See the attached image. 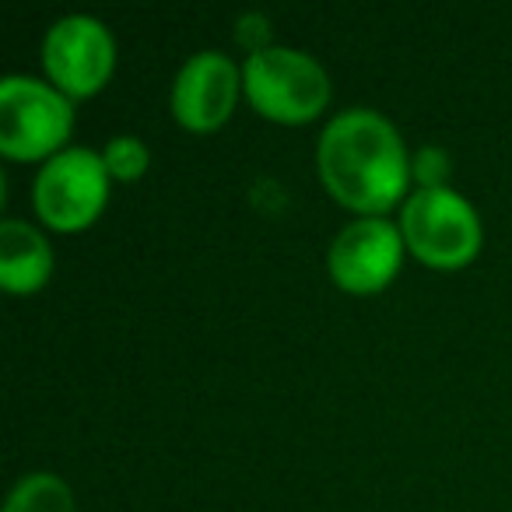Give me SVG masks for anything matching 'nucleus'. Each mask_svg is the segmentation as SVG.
<instances>
[{"label":"nucleus","instance_id":"f257e3e1","mask_svg":"<svg viewBox=\"0 0 512 512\" xmlns=\"http://www.w3.org/2000/svg\"><path fill=\"white\" fill-rule=\"evenodd\" d=\"M316 162L327 190L365 218L397 204L411 183L404 141L393 123L372 109L337 113L320 134Z\"/></svg>","mask_w":512,"mask_h":512},{"label":"nucleus","instance_id":"f03ea898","mask_svg":"<svg viewBox=\"0 0 512 512\" xmlns=\"http://www.w3.org/2000/svg\"><path fill=\"white\" fill-rule=\"evenodd\" d=\"M242 92L267 120L306 123L327 106L330 78L309 53L292 46H264L242 64Z\"/></svg>","mask_w":512,"mask_h":512},{"label":"nucleus","instance_id":"7ed1b4c3","mask_svg":"<svg viewBox=\"0 0 512 512\" xmlns=\"http://www.w3.org/2000/svg\"><path fill=\"white\" fill-rule=\"evenodd\" d=\"M400 235L418 260L432 267H463L481 249V218L449 186L414 190L400 211Z\"/></svg>","mask_w":512,"mask_h":512},{"label":"nucleus","instance_id":"20e7f679","mask_svg":"<svg viewBox=\"0 0 512 512\" xmlns=\"http://www.w3.org/2000/svg\"><path fill=\"white\" fill-rule=\"evenodd\" d=\"M71 127L74 109L60 88L22 74L0 81V151L8 158H53Z\"/></svg>","mask_w":512,"mask_h":512},{"label":"nucleus","instance_id":"39448f33","mask_svg":"<svg viewBox=\"0 0 512 512\" xmlns=\"http://www.w3.org/2000/svg\"><path fill=\"white\" fill-rule=\"evenodd\" d=\"M106 190L109 169L102 155L88 148H64L43 162L32 197L46 225H53L57 232H78L102 211Z\"/></svg>","mask_w":512,"mask_h":512},{"label":"nucleus","instance_id":"423d86ee","mask_svg":"<svg viewBox=\"0 0 512 512\" xmlns=\"http://www.w3.org/2000/svg\"><path fill=\"white\" fill-rule=\"evenodd\" d=\"M43 64L64 95H95L109 81L116 46L109 29L92 15H67L43 39Z\"/></svg>","mask_w":512,"mask_h":512},{"label":"nucleus","instance_id":"0eeeda50","mask_svg":"<svg viewBox=\"0 0 512 512\" xmlns=\"http://www.w3.org/2000/svg\"><path fill=\"white\" fill-rule=\"evenodd\" d=\"M404 260V235L393 221L369 214L337 232L330 242L327 267L330 278L344 288V292H379L393 281Z\"/></svg>","mask_w":512,"mask_h":512},{"label":"nucleus","instance_id":"6e6552de","mask_svg":"<svg viewBox=\"0 0 512 512\" xmlns=\"http://www.w3.org/2000/svg\"><path fill=\"white\" fill-rule=\"evenodd\" d=\"M239 85L242 71H235L225 53H193L172 81V113L190 130H214L232 113Z\"/></svg>","mask_w":512,"mask_h":512},{"label":"nucleus","instance_id":"1a4fd4ad","mask_svg":"<svg viewBox=\"0 0 512 512\" xmlns=\"http://www.w3.org/2000/svg\"><path fill=\"white\" fill-rule=\"evenodd\" d=\"M53 249L39 228L29 221H0V285L15 295H29L50 281Z\"/></svg>","mask_w":512,"mask_h":512},{"label":"nucleus","instance_id":"9d476101","mask_svg":"<svg viewBox=\"0 0 512 512\" xmlns=\"http://www.w3.org/2000/svg\"><path fill=\"white\" fill-rule=\"evenodd\" d=\"M4 512H74L71 488L57 474H25L11 488Z\"/></svg>","mask_w":512,"mask_h":512},{"label":"nucleus","instance_id":"9b49d317","mask_svg":"<svg viewBox=\"0 0 512 512\" xmlns=\"http://www.w3.org/2000/svg\"><path fill=\"white\" fill-rule=\"evenodd\" d=\"M102 162H106L109 176L130 183V179H141L144 169H148V148L130 134L113 137V141L102 148Z\"/></svg>","mask_w":512,"mask_h":512},{"label":"nucleus","instance_id":"f8f14e48","mask_svg":"<svg viewBox=\"0 0 512 512\" xmlns=\"http://www.w3.org/2000/svg\"><path fill=\"white\" fill-rule=\"evenodd\" d=\"M411 172L418 176L421 190H439V186H446V176H449V155L442 148H421L418 155H414L411 162Z\"/></svg>","mask_w":512,"mask_h":512}]
</instances>
